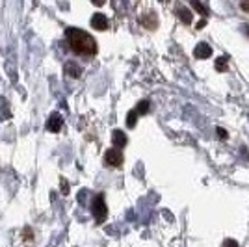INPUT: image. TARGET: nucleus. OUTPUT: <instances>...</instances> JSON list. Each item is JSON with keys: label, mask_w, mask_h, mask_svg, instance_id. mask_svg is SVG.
Returning <instances> with one entry per match:
<instances>
[{"label": "nucleus", "mask_w": 249, "mask_h": 247, "mask_svg": "<svg viewBox=\"0 0 249 247\" xmlns=\"http://www.w3.org/2000/svg\"><path fill=\"white\" fill-rule=\"evenodd\" d=\"M194 56L197 58V60H207L212 56V49H210V45L207 43H199L197 47L194 49Z\"/></svg>", "instance_id": "obj_9"}, {"label": "nucleus", "mask_w": 249, "mask_h": 247, "mask_svg": "<svg viewBox=\"0 0 249 247\" xmlns=\"http://www.w3.org/2000/svg\"><path fill=\"white\" fill-rule=\"evenodd\" d=\"M65 37L69 41V47L74 54L78 56H95L97 54V41L88 34V32L80 30V28H67L65 30Z\"/></svg>", "instance_id": "obj_1"}, {"label": "nucleus", "mask_w": 249, "mask_h": 247, "mask_svg": "<svg viewBox=\"0 0 249 247\" xmlns=\"http://www.w3.org/2000/svg\"><path fill=\"white\" fill-rule=\"evenodd\" d=\"M216 132H218V138L219 140H227V130H225V128H221V126H218V128H216Z\"/></svg>", "instance_id": "obj_18"}, {"label": "nucleus", "mask_w": 249, "mask_h": 247, "mask_svg": "<svg viewBox=\"0 0 249 247\" xmlns=\"http://www.w3.org/2000/svg\"><path fill=\"white\" fill-rule=\"evenodd\" d=\"M62 126H63L62 113H58V112L51 113V117H49V121H47V130H49V132H60Z\"/></svg>", "instance_id": "obj_5"}, {"label": "nucleus", "mask_w": 249, "mask_h": 247, "mask_svg": "<svg viewBox=\"0 0 249 247\" xmlns=\"http://www.w3.org/2000/svg\"><path fill=\"white\" fill-rule=\"evenodd\" d=\"M246 34L249 35V26H246Z\"/></svg>", "instance_id": "obj_21"}, {"label": "nucleus", "mask_w": 249, "mask_h": 247, "mask_svg": "<svg viewBox=\"0 0 249 247\" xmlns=\"http://www.w3.org/2000/svg\"><path fill=\"white\" fill-rule=\"evenodd\" d=\"M192 8H194V10L197 11V13H201V15H203V19L207 17V8H205V6L201 4V2H197V0H194V2H192Z\"/></svg>", "instance_id": "obj_14"}, {"label": "nucleus", "mask_w": 249, "mask_h": 247, "mask_svg": "<svg viewBox=\"0 0 249 247\" xmlns=\"http://www.w3.org/2000/svg\"><path fill=\"white\" fill-rule=\"evenodd\" d=\"M227 58L225 56H219L218 60H216V69H218L219 72H223V71H227Z\"/></svg>", "instance_id": "obj_13"}, {"label": "nucleus", "mask_w": 249, "mask_h": 247, "mask_svg": "<svg viewBox=\"0 0 249 247\" xmlns=\"http://www.w3.org/2000/svg\"><path fill=\"white\" fill-rule=\"evenodd\" d=\"M123 160H124V156L119 149H108V151L104 153V164L108 165V167H121V165H123Z\"/></svg>", "instance_id": "obj_3"}, {"label": "nucleus", "mask_w": 249, "mask_h": 247, "mask_svg": "<svg viewBox=\"0 0 249 247\" xmlns=\"http://www.w3.org/2000/svg\"><path fill=\"white\" fill-rule=\"evenodd\" d=\"M207 26V19H201V21L197 22V30H201V28H205Z\"/></svg>", "instance_id": "obj_19"}, {"label": "nucleus", "mask_w": 249, "mask_h": 247, "mask_svg": "<svg viewBox=\"0 0 249 247\" xmlns=\"http://www.w3.org/2000/svg\"><path fill=\"white\" fill-rule=\"evenodd\" d=\"M112 143H114V149H123L124 145L128 143V138H126V134H124L123 130H114L112 132Z\"/></svg>", "instance_id": "obj_8"}, {"label": "nucleus", "mask_w": 249, "mask_h": 247, "mask_svg": "<svg viewBox=\"0 0 249 247\" xmlns=\"http://www.w3.org/2000/svg\"><path fill=\"white\" fill-rule=\"evenodd\" d=\"M63 72H65L67 76H71V78H80V76H82V67L76 62H67L65 67H63Z\"/></svg>", "instance_id": "obj_7"}, {"label": "nucleus", "mask_w": 249, "mask_h": 247, "mask_svg": "<svg viewBox=\"0 0 249 247\" xmlns=\"http://www.w3.org/2000/svg\"><path fill=\"white\" fill-rule=\"evenodd\" d=\"M91 214H93L97 223H103L104 219H106V216H108V206H106V201H104L103 194L95 195L93 203H91Z\"/></svg>", "instance_id": "obj_2"}, {"label": "nucleus", "mask_w": 249, "mask_h": 247, "mask_svg": "<svg viewBox=\"0 0 249 247\" xmlns=\"http://www.w3.org/2000/svg\"><path fill=\"white\" fill-rule=\"evenodd\" d=\"M108 24L110 22H108V17L104 13H95L93 17H91V26H93L95 30H108Z\"/></svg>", "instance_id": "obj_6"}, {"label": "nucleus", "mask_w": 249, "mask_h": 247, "mask_svg": "<svg viewBox=\"0 0 249 247\" xmlns=\"http://www.w3.org/2000/svg\"><path fill=\"white\" fill-rule=\"evenodd\" d=\"M60 184H62V194L63 195H69V184H67V180L65 178H60Z\"/></svg>", "instance_id": "obj_16"}, {"label": "nucleus", "mask_w": 249, "mask_h": 247, "mask_svg": "<svg viewBox=\"0 0 249 247\" xmlns=\"http://www.w3.org/2000/svg\"><path fill=\"white\" fill-rule=\"evenodd\" d=\"M140 24L147 28V30H156L158 28V15H156L155 11H149V13H143L142 17H140Z\"/></svg>", "instance_id": "obj_4"}, {"label": "nucleus", "mask_w": 249, "mask_h": 247, "mask_svg": "<svg viewBox=\"0 0 249 247\" xmlns=\"http://www.w3.org/2000/svg\"><path fill=\"white\" fill-rule=\"evenodd\" d=\"M22 238H24V242H32V240H34V230H32L30 227H24V230H22Z\"/></svg>", "instance_id": "obj_15"}, {"label": "nucleus", "mask_w": 249, "mask_h": 247, "mask_svg": "<svg viewBox=\"0 0 249 247\" xmlns=\"http://www.w3.org/2000/svg\"><path fill=\"white\" fill-rule=\"evenodd\" d=\"M223 247H240L238 242L236 240H232V238H227L225 242H223Z\"/></svg>", "instance_id": "obj_17"}, {"label": "nucleus", "mask_w": 249, "mask_h": 247, "mask_svg": "<svg viewBox=\"0 0 249 247\" xmlns=\"http://www.w3.org/2000/svg\"><path fill=\"white\" fill-rule=\"evenodd\" d=\"M175 13H177V17H178V21L184 22V24H190V22H192V19H194L192 11L188 10L186 6H182V4H178V6H177Z\"/></svg>", "instance_id": "obj_10"}, {"label": "nucleus", "mask_w": 249, "mask_h": 247, "mask_svg": "<svg viewBox=\"0 0 249 247\" xmlns=\"http://www.w3.org/2000/svg\"><path fill=\"white\" fill-rule=\"evenodd\" d=\"M136 123H138V112H136V110H130L128 115H126V126H128V128H134Z\"/></svg>", "instance_id": "obj_12"}, {"label": "nucleus", "mask_w": 249, "mask_h": 247, "mask_svg": "<svg viewBox=\"0 0 249 247\" xmlns=\"http://www.w3.org/2000/svg\"><path fill=\"white\" fill-rule=\"evenodd\" d=\"M134 110L138 112V115H145V113L151 110V103H149V101H140Z\"/></svg>", "instance_id": "obj_11"}, {"label": "nucleus", "mask_w": 249, "mask_h": 247, "mask_svg": "<svg viewBox=\"0 0 249 247\" xmlns=\"http://www.w3.org/2000/svg\"><path fill=\"white\" fill-rule=\"evenodd\" d=\"M240 8H242L244 11H249V2H242V4H240Z\"/></svg>", "instance_id": "obj_20"}]
</instances>
